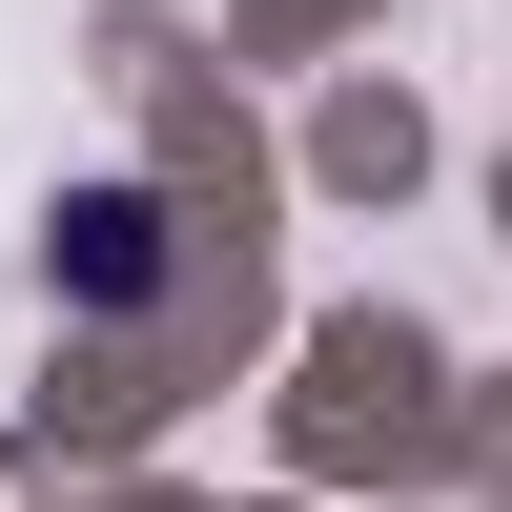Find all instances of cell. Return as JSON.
Here are the masks:
<instances>
[{
	"instance_id": "cell-1",
	"label": "cell",
	"mask_w": 512,
	"mask_h": 512,
	"mask_svg": "<svg viewBox=\"0 0 512 512\" xmlns=\"http://www.w3.org/2000/svg\"><path fill=\"white\" fill-rule=\"evenodd\" d=\"M62 287H82V308H144V287H164V205L144 185H82L62 205Z\"/></svg>"
}]
</instances>
